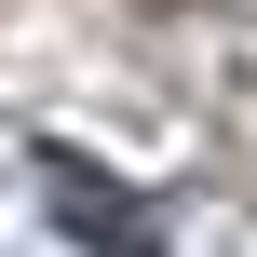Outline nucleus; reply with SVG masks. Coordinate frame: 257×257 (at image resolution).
Returning <instances> with one entry per match:
<instances>
[{
  "label": "nucleus",
  "mask_w": 257,
  "mask_h": 257,
  "mask_svg": "<svg viewBox=\"0 0 257 257\" xmlns=\"http://www.w3.org/2000/svg\"><path fill=\"white\" fill-rule=\"evenodd\" d=\"M54 217H68V230H81L95 257H149L136 203H122V176H95V163H68V149H54Z\"/></svg>",
  "instance_id": "1"
}]
</instances>
